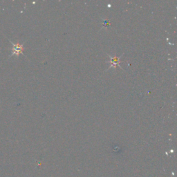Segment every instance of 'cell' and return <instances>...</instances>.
Here are the masks:
<instances>
[{"instance_id": "obj_1", "label": "cell", "mask_w": 177, "mask_h": 177, "mask_svg": "<svg viewBox=\"0 0 177 177\" xmlns=\"http://www.w3.org/2000/svg\"><path fill=\"white\" fill-rule=\"evenodd\" d=\"M23 51V45H21L20 44H13V48H12V55H19L22 53Z\"/></svg>"}, {"instance_id": "obj_2", "label": "cell", "mask_w": 177, "mask_h": 177, "mask_svg": "<svg viewBox=\"0 0 177 177\" xmlns=\"http://www.w3.org/2000/svg\"><path fill=\"white\" fill-rule=\"evenodd\" d=\"M120 57H110V63H111L110 67H116V66L119 65V63H120Z\"/></svg>"}]
</instances>
